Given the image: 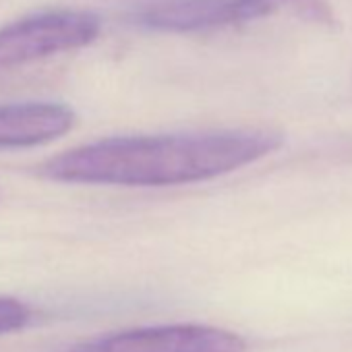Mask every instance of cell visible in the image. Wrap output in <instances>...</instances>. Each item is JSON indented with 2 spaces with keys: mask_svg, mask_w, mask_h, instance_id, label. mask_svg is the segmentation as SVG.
Masks as SVG:
<instances>
[{
  "mask_svg": "<svg viewBox=\"0 0 352 352\" xmlns=\"http://www.w3.org/2000/svg\"><path fill=\"white\" fill-rule=\"evenodd\" d=\"M280 145L278 133L259 129L124 135L58 153L42 166V174L75 185H191L241 170Z\"/></svg>",
  "mask_w": 352,
  "mask_h": 352,
  "instance_id": "obj_1",
  "label": "cell"
},
{
  "mask_svg": "<svg viewBox=\"0 0 352 352\" xmlns=\"http://www.w3.org/2000/svg\"><path fill=\"white\" fill-rule=\"evenodd\" d=\"M280 13L321 25L333 21L323 0H139L126 11L133 25L155 34L214 32Z\"/></svg>",
  "mask_w": 352,
  "mask_h": 352,
  "instance_id": "obj_2",
  "label": "cell"
},
{
  "mask_svg": "<svg viewBox=\"0 0 352 352\" xmlns=\"http://www.w3.org/2000/svg\"><path fill=\"white\" fill-rule=\"evenodd\" d=\"M102 23L85 11H40L0 28V73L73 52L98 40Z\"/></svg>",
  "mask_w": 352,
  "mask_h": 352,
  "instance_id": "obj_3",
  "label": "cell"
},
{
  "mask_svg": "<svg viewBox=\"0 0 352 352\" xmlns=\"http://www.w3.org/2000/svg\"><path fill=\"white\" fill-rule=\"evenodd\" d=\"M245 340L228 329L201 323H172L114 331L65 352H245Z\"/></svg>",
  "mask_w": 352,
  "mask_h": 352,
  "instance_id": "obj_4",
  "label": "cell"
},
{
  "mask_svg": "<svg viewBox=\"0 0 352 352\" xmlns=\"http://www.w3.org/2000/svg\"><path fill=\"white\" fill-rule=\"evenodd\" d=\"M75 112L60 102L0 104V149H28L52 143L75 126Z\"/></svg>",
  "mask_w": 352,
  "mask_h": 352,
  "instance_id": "obj_5",
  "label": "cell"
},
{
  "mask_svg": "<svg viewBox=\"0 0 352 352\" xmlns=\"http://www.w3.org/2000/svg\"><path fill=\"white\" fill-rule=\"evenodd\" d=\"M32 321V309L15 296L0 294V336L15 333L28 327Z\"/></svg>",
  "mask_w": 352,
  "mask_h": 352,
  "instance_id": "obj_6",
  "label": "cell"
}]
</instances>
